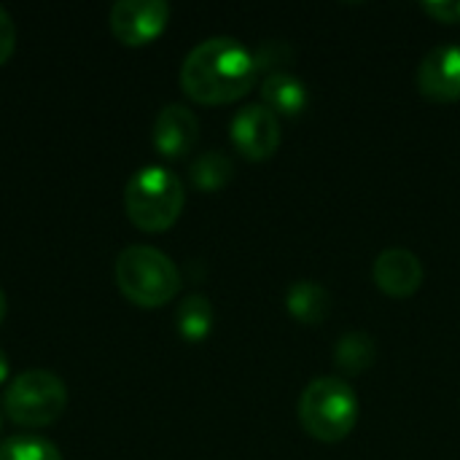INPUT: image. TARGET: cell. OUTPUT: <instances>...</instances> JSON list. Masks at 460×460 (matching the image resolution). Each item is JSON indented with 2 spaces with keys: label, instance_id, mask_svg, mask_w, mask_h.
<instances>
[{
  "label": "cell",
  "instance_id": "cell-1",
  "mask_svg": "<svg viewBox=\"0 0 460 460\" xmlns=\"http://www.w3.org/2000/svg\"><path fill=\"white\" fill-rule=\"evenodd\" d=\"M253 51L237 38L216 35L197 43L181 65V86L199 105H229L256 84Z\"/></svg>",
  "mask_w": 460,
  "mask_h": 460
},
{
  "label": "cell",
  "instance_id": "cell-2",
  "mask_svg": "<svg viewBox=\"0 0 460 460\" xmlns=\"http://www.w3.org/2000/svg\"><path fill=\"white\" fill-rule=\"evenodd\" d=\"M116 286L137 307H164L181 291V270L151 245H127L116 259Z\"/></svg>",
  "mask_w": 460,
  "mask_h": 460
},
{
  "label": "cell",
  "instance_id": "cell-3",
  "mask_svg": "<svg viewBox=\"0 0 460 460\" xmlns=\"http://www.w3.org/2000/svg\"><path fill=\"white\" fill-rule=\"evenodd\" d=\"M186 191L175 172L159 164L140 167L124 186L127 218L140 232H167L183 213Z\"/></svg>",
  "mask_w": 460,
  "mask_h": 460
},
{
  "label": "cell",
  "instance_id": "cell-4",
  "mask_svg": "<svg viewBox=\"0 0 460 460\" xmlns=\"http://www.w3.org/2000/svg\"><path fill=\"white\" fill-rule=\"evenodd\" d=\"M299 423L323 445L348 439L358 423L356 391L342 377H318L307 383L299 396Z\"/></svg>",
  "mask_w": 460,
  "mask_h": 460
},
{
  "label": "cell",
  "instance_id": "cell-5",
  "mask_svg": "<svg viewBox=\"0 0 460 460\" xmlns=\"http://www.w3.org/2000/svg\"><path fill=\"white\" fill-rule=\"evenodd\" d=\"M67 407L65 383L49 369H27L16 375L5 394L3 410L22 429H46L62 418Z\"/></svg>",
  "mask_w": 460,
  "mask_h": 460
},
{
  "label": "cell",
  "instance_id": "cell-6",
  "mask_svg": "<svg viewBox=\"0 0 460 460\" xmlns=\"http://www.w3.org/2000/svg\"><path fill=\"white\" fill-rule=\"evenodd\" d=\"M170 22V5L164 0H119L111 8V32L124 46H148Z\"/></svg>",
  "mask_w": 460,
  "mask_h": 460
},
{
  "label": "cell",
  "instance_id": "cell-7",
  "mask_svg": "<svg viewBox=\"0 0 460 460\" xmlns=\"http://www.w3.org/2000/svg\"><path fill=\"white\" fill-rule=\"evenodd\" d=\"M232 143L234 148L251 159V162H267L275 156V151L280 148L283 140V129L278 116L267 108V105H245L234 113L232 119Z\"/></svg>",
  "mask_w": 460,
  "mask_h": 460
},
{
  "label": "cell",
  "instance_id": "cell-8",
  "mask_svg": "<svg viewBox=\"0 0 460 460\" xmlns=\"http://www.w3.org/2000/svg\"><path fill=\"white\" fill-rule=\"evenodd\" d=\"M418 92L439 105L460 100V43L434 46L418 65Z\"/></svg>",
  "mask_w": 460,
  "mask_h": 460
},
{
  "label": "cell",
  "instance_id": "cell-9",
  "mask_svg": "<svg viewBox=\"0 0 460 460\" xmlns=\"http://www.w3.org/2000/svg\"><path fill=\"white\" fill-rule=\"evenodd\" d=\"M151 140L164 159H183L199 140V121L194 111L181 102L164 105L154 119Z\"/></svg>",
  "mask_w": 460,
  "mask_h": 460
},
{
  "label": "cell",
  "instance_id": "cell-10",
  "mask_svg": "<svg viewBox=\"0 0 460 460\" xmlns=\"http://www.w3.org/2000/svg\"><path fill=\"white\" fill-rule=\"evenodd\" d=\"M375 286L394 299H410L423 286V264L407 248H385L372 264Z\"/></svg>",
  "mask_w": 460,
  "mask_h": 460
},
{
  "label": "cell",
  "instance_id": "cell-11",
  "mask_svg": "<svg viewBox=\"0 0 460 460\" xmlns=\"http://www.w3.org/2000/svg\"><path fill=\"white\" fill-rule=\"evenodd\" d=\"M261 100L267 102V108L278 116H299L305 113L307 102H310V92L305 86L302 78H296L294 73L283 70V73H270L261 81Z\"/></svg>",
  "mask_w": 460,
  "mask_h": 460
},
{
  "label": "cell",
  "instance_id": "cell-12",
  "mask_svg": "<svg viewBox=\"0 0 460 460\" xmlns=\"http://www.w3.org/2000/svg\"><path fill=\"white\" fill-rule=\"evenodd\" d=\"M286 310L302 326H321L332 313V294L315 280H294L286 291Z\"/></svg>",
  "mask_w": 460,
  "mask_h": 460
},
{
  "label": "cell",
  "instance_id": "cell-13",
  "mask_svg": "<svg viewBox=\"0 0 460 460\" xmlns=\"http://www.w3.org/2000/svg\"><path fill=\"white\" fill-rule=\"evenodd\" d=\"M377 361V342L367 332H348L334 345V364L342 375H364Z\"/></svg>",
  "mask_w": 460,
  "mask_h": 460
},
{
  "label": "cell",
  "instance_id": "cell-14",
  "mask_svg": "<svg viewBox=\"0 0 460 460\" xmlns=\"http://www.w3.org/2000/svg\"><path fill=\"white\" fill-rule=\"evenodd\" d=\"M213 305L208 296L202 294H191L186 296L181 305H178V313H175V326H178V334L189 342V345H199L210 337L213 332Z\"/></svg>",
  "mask_w": 460,
  "mask_h": 460
},
{
  "label": "cell",
  "instance_id": "cell-15",
  "mask_svg": "<svg viewBox=\"0 0 460 460\" xmlns=\"http://www.w3.org/2000/svg\"><path fill=\"white\" fill-rule=\"evenodd\" d=\"M189 175L199 191H218L234 178V162L224 151H205L191 162Z\"/></svg>",
  "mask_w": 460,
  "mask_h": 460
},
{
  "label": "cell",
  "instance_id": "cell-16",
  "mask_svg": "<svg viewBox=\"0 0 460 460\" xmlns=\"http://www.w3.org/2000/svg\"><path fill=\"white\" fill-rule=\"evenodd\" d=\"M0 460H62V453L43 437L13 434L0 442Z\"/></svg>",
  "mask_w": 460,
  "mask_h": 460
},
{
  "label": "cell",
  "instance_id": "cell-17",
  "mask_svg": "<svg viewBox=\"0 0 460 460\" xmlns=\"http://www.w3.org/2000/svg\"><path fill=\"white\" fill-rule=\"evenodd\" d=\"M294 59V49L286 40H264L256 51H253V62L256 70L261 73H283V67Z\"/></svg>",
  "mask_w": 460,
  "mask_h": 460
},
{
  "label": "cell",
  "instance_id": "cell-18",
  "mask_svg": "<svg viewBox=\"0 0 460 460\" xmlns=\"http://www.w3.org/2000/svg\"><path fill=\"white\" fill-rule=\"evenodd\" d=\"M434 22L442 24H460V0H426L420 5Z\"/></svg>",
  "mask_w": 460,
  "mask_h": 460
},
{
  "label": "cell",
  "instance_id": "cell-19",
  "mask_svg": "<svg viewBox=\"0 0 460 460\" xmlns=\"http://www.w3.org/2000/svg\"><path fill=\"white\" fill-rule=\"evenodd\" d=\"M16 49V24L11 19V13L0 5V65H5L11 59Z\"/></svg>",
  "mask_w": 460,
  "mask_h": 460
},
{
  "label": "cell",
  "instance_id": "cell-20",
  "mask_svg": "<svg viewBox=\"0 0 460 460\" xmlns=\"http://www.w3.org/2000/svg\"><path fill=\"white\" fill-rule=\"evenodd\" d=\"M8 380V356H5V350L0 348V385Z\"/></svg>",
  "mask_w": 460,
  "mask_h": 460
},
{
  "label": "cell",
  "instance_id": "cell-21",
  "mask_svg": "<svg viewBox=\"0 0 460 460\" xmlns=\"http://www.w3.org/2000/svg\"><path fill=\"white\" fill-rule=\"evenodd\" d=\"M5 310H8V302H5V294H3V288H0V323L5 321Z\"/></svg>",
  "mask_w": 460,
  "mask_h": 460
}]
</instances>
